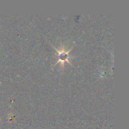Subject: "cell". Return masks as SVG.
<instances>
[{"mask_svg": "<svg viewBox=\"0 0 129 129\" xmlns=\"http://www.w3.org/2000/svg\"><path fill=\"white\" fill-rule=\"evenodd\" d=\"M57 52L59 53V61L62 62L63 63H64V62L67 61L69 62L68 61V54L70 52V50L68 51L67 52H66L64 51V50H62V51H59V50H57Z\"/></svg>", "mask_w": 129, "mask_h": 129, "instance_id": "cell-1", "label": "cell"}]
</instances>
